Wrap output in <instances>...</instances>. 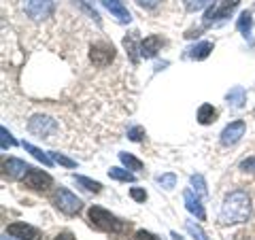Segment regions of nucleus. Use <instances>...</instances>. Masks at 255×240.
Instances as JSON below:
<instances>
[{"instance_id":"obj_30","label":"nucleus","mask_w":255,"mask_h":240,"mask_svg":"<svg viewBox=\"0 0 255 240\" xmlns=\"http://www.w3.org/2000/svg\"><path fill=\"white\" fill-rule=\"evenodd\" d=\"M51 157H53V159H55V162H58V164L66 166V168H75V166H77V162H75V159H70V157L62 155V153H51Z\"/></svg>"},{"instance_id":"obj_17","label":"nucleus","mask_w":255,"mask_h":240,"mask_svg":"<svg viewBox=\"0 0 255 240\" xmlns=\"http://www.w3.org/2000/svg\"><path fill=\"white\" fill-rule=\"evenodd\" d=\"M215 119H217V111L213 109V105H202L200 109H198V121H200L202 125L213 123Z\"/></svg>"},{"instance_id":"obj_12","label":"nucleus","mask_w":255,"mask_h":240,"mask_svg":"<svg viewBox=\"0 0 255 240\" xmlns=\"http://www.w3.org/2000/svg\"><path fill=\"white\" fill-rule=\"evenodd\" d=\"M102 4L109 9V13L119 21V23H130L132 21V13L126 9V4L122 0H100Z\"/></svg>"},{"instance_id":"obj_24","label":"nucleus","mask_w":255,"mask_h":240,"mask_svg":"<svg viewBox=\"0 0 255 240\" xmlns=\"http://www.w3.org/2000/svg\"><path fill=\"white\" fill-rule=\"evenodd\" d=\"M185 228L191 236H194L196 240H209V236H206V232L200 228V226H196L194 221H185Z\"/></svg>"},{"instance_id":"obj_27","label":"nucleus","mask_w":255,"mask_h":240,"mask_svg":"<svg viewBox=\"0 0 255 240\" xmlns=\"http://www.w3.org/2000/svg\"><path fill=\"white\" fill-rule=\"evenodd\" d=\"M128 138H130L132 142H140L142 138H145V127H140V125H134L128 130Z\"/></svg>"},{"instance_id":"obj_3","label":"nucleus","mask_w":255,"mask_h":240,"mask_svg":"<svg viewBox=\"0 0 255 240\" xmlns=\"http://www.w3.org/2000/svg\"><path fill=\"white\" fill-rule=\"evenodd\" d=\"M23 11H26L30 19L43 21L53 15L55 4H53V0H23Z\"/></svg>"},{"instance_id":"obj_34","label":"nucleus","mask_w":255,"mask_h":240,"mask_svg":"<svg viewBox=\"0 0 255 240\" xmlns=\"http://www.w3.org/2000/svg\"><path fill=\"white\" fill-rule=\"evenodd\" d=\"M159 2H162V0H136V4L142 6V9H155Z\"/></svg>"},{"instance_id":"obj_35","label":"nucleus","mask_w":255,"mask_h":240,"mask_svg":"<svg viewBox=\"0 0 255 240\" xmlns=\"http://www.w3.org/2000/svg\"><path fill=\"white\" fill-rule=\"evenodd\" d=\"M53 240H77V238H75L73 234H70V232H62V234H58Z\"/></svg>"},{"instance_id":"obj_1","label":"nucleus","mask_w":255,"mask_h":240,"mask_svg":"<svg viewBox=\"0 0 255 240\" xmlns=\"http://www.w3.org/2000/svg\"><path fill=\"white\" fill-rule=\"evenodd\" d=\"M249 215H251V198L247 196V191L236 189L223 200L219 221L223 226H234V223H245L249 219Z\"/></svg>"},{"instance_id":"obj_13","label":"nucleus","mask_w":255,"mask_h":240,"mask_svg":"<svg viewBox=\"0 0 255 240\" xmlns=\"http://www.w3.org/2000/svg\"><path fill=\"white\" fill-rule=\"evenodd\" d=\"M162 38H159L157 34H151V36H147V38H142L140 41V47H138V51H140V55L142 58H155L157 55V51H159V47H162Z\"/></svg>"},{"instance_id":"obj_33","label":"nucleus","mask_w":255,"mask_h":240,"mask_svg":"<svg viewBox=\"0 0 255 240\" xmlns=\"http://www.w3.org/2000/svg\"><path fill=\"white\" fill-rule=\"evenodd\" d=\"M134 240H159V238H157V236H153L151 232L140 230V232H136V234H134Z\"/></svg>"},{"instance_id":"obj_11","label":"nucleus","mask_w":255,"mask_h":240,"mask_svg":"<svg viewBox=\"0 0 255 240\" xmlns=\"http://www.w3.org/2000/svg\"><path fill=\"white\" fill-rule=\"evenodd\" d=\"M2 170H4V177H9L13 181H17V179L23 181V177H26L28 170H30V166L26 162H21V159L11 157V159H6V162L2 164Z\"/></svg>"},{"instance_id":"obj_18","label":"nucleus","mask_w":255,"mask_h":240,"mask_svg":"<svg viewBox=\"0 0 255 240\" xmlns=\"http://www.w3.org/2000/svg\"><path fill=\"white\" fill-rule=\"evenodd\" d=\"M236 28L243 32V36H245V38H249V41H251V28H253V17H251V13H249V11L241 13V17H238V23H236Z\"/></svg>"},{"instance_id":"obj_21","label":"nucleus","mask_w":255,"mask_h":240,"mask_svg":"<svg viewBox=\"0 0 255 240\" xmlns=\"http://www.w3.org/2000/svg\"><path fill=\"white\" fill-rule=\"evenodd\" d=\"M109 177L115 179V181H122V183H134V174L128 172V170H122V168H111Z\"/></svg>"},{"instance_id":"obj_5","label":"nucleus","mask_w":255,"mask_h":240,"mask_svg":"<svg viewBox=\"0 0 255 240\" xmlns=\"http://www.w3.org/2000/svg\"><path fill=\"white\" fill-rule=\"evenodd\" d=\"M90 60H92L94 66H100V68L109 66V64L115 60V47L107 41L94 43V47L90 49Z\"/></svg>"},{"instance_id":"obj_31","label":"nucleus","mask_w":255,"mask_h":240,"mask_svg":"<svg viewBox=\"0 0 255 240\" xmlns=\"http://www.w3.org/2000/svg\"><path fill=\"white\" fill-rule=\"evenodd\" d=\"M241 170L243 172H255V155L243 159V162H241Z\"/></svg>"},{"instance_id":"obj_4","label":"nucleus","mask_w":255,"mask_h":240,"mask_svg":"<svg viewBox=\"0 0 255 240\" xmlns=\"http://www.w3.org/2000/svg\"><path fill=\"white\" fill-rule=\"evenodd\" d=\"M55 206H58L64 215H70V217H73V215H77L79 211H81L83 202L73 194V191L60 187L58 191H55Z\"/></svg>"},{"instance_id":"obj_16","label":"nucleus","mask_w":255,"mask_h":240,"mask_svg":"<svg viewBox=\"0 0 255 240\" xmlns=\"http://www.w3.org/2000/svg\"><path fill=\"white\" fill-rule=\"evenodd\" d=\"M211 51H213V43L202 41V43H198V45L191 47L187 55L191 60H204V58H209V55H211Z\"/></svg>"},{"instance_id":"obj_36","label":"nucleus","mask_w":255,"mask_h":240,"mask_svg":"<svg viewBox=\"0 0 255 240\" xmlns=\"http://www.w3.org/2000/svg\"><path fill=\"white\" fill-rule=\"evenodd\" d=\"M172 238H174V240H181V236L177 234V232H172Z\"/></svg>"},{"instance_id":"obj_9","label":"nucleus","mask_w":255,"mask_h":240,"mask_svg":"<svg viewBox=\"0 0 255 240\" xmlns=\"http://www.w3.org/2000/svg\"><path fill=\"white\" fill-rule=\"evenodd\" d=\"M238 2H241V0H223L221 4H213V9H209V11H206V15H204V23H211L215 19L230 17V13L236 9Z\"/></svg>"},{"instance_id":"obj_29","label":"nucleus","mask_w":255,"mask_h":240,"mask_svg":"<svg viewBox=\"0 0 255 240\" xmlns=\"http://www.w3.org/2000/svg\"><path fill=\"white\" fill-rule=\"evenodd\" d=\"M189 181H191V185L196 187L198 194H200V196H206V183H204V179L200 177V174H194V177H191Z\"/></svg>"},{"instance_id":"obj_14","label":"nucleus","mask_w":255,"mask_h":240,"mask_svg":"<svg viewBox=\"0 0 255 240\" xmlns=\"http://www.w3.org/2000/svg\"><path fill=\"white\" fill-rule=\"evenodd\" d=\"M183 200H185V209L191 213V215H196L200 221H204L206 219V213H204V206L200 204V200H198L196 196H194V191L191 189H187L185 194H183Z\"/></svg>"},{"instance_id":"obj_37","label":"nucleus","mask_w":255,"mask_h":240,"mask_svg":"<svg viewBox=\"0 0 255 240\" xmlns=\"http://www.w3.org/2000/svg\"><path fill=\"white\" fill-rule=\"evenodd\" d=\"M253 117H255V109H253Z\"/></svg>"},{"instance_id":"obj_10","label":"nucleus","mask_w":255,"mask_h":240,"mask_svg":"<svg viewBox=\"0 0 255 240\" xmlns=\"http://www.w3.org/2000/svg\"><path fill=\"white\" fill-rule=\"evenodd\" d=\"M6 232H9V236L17 238V240H41L43 238L41 232H38L36 228L28 226V223H21V221L11 223V226L6 228Z\"/></svg>"},{"instance_id":"obj_22","label":"nucleus","mask_w":255,"mask_h":240,"mask_svg":"<svg viewBox=\"0 0 255 240\" xmlns=\"http://www.w3.org/2000/svg\"><path fill=\"white\" fill-rule=\"evenodd\" d=\"M75 181L81 187H85L87 191H94V194H98V191L102 189V185H100L98 181H92V179H87V177H77V174H75Z\"/></svg>"},{"instance_id":"obj_2","label":"nucleus","mask_w":255,"mask_h":240,"mask_svg":"<svg viewBox=\"0 0 255 240\" xmlns=\"http://www.w3.org/2000/svg\"><path fill=\"white\" fill-rule=\"evenodd\" d=\"M87 217H90L92 228L100 230V232H107V234H113V236H124L132 230V223H128L124 219H117L115 215H111L109 211L100 209V206H92L90 213H87Z\"/></svg>"},{"instance_id":"obj_19","label":"nucleus","mask_w":255,"mask_h":240,"mask_svg":"<svg viewBox=\"0 0 255 240\" xmlns=\"http://www.w3.org/2000/svg\"><path fill=\"white\" fill-rule=\"evenodd\" d=\"M119 162H122L128 170H142V162L140 159H136L134 155H130V153H119Z\"/></svg>"},{"instance_id":"obj_28","label":"nucleus","mask_w":255,"mask_h":240,"mask_svg":"<svg viewBox=\"0 0 255 240\" xmlns=\"http://www.w3.org/2000/svg\"><path fill=\"white\" fill-rule=\"evenodd\" d=\"M213 0H185V9L187 11H200L204 6H209Z\"/></svg>"},{"instance_id":"obj_6","label":"nucleus","mask_w":255,"mask_h":240,"mask_svg":"<svg viewBox=\"0 0 255 240\" xmlns=\"http://www.w3.org/2000/svg\"><path fill=\"white\" fill-rule=\"evenodd\" d=\"M28 130L38 138H51V134L58 130V123L47 115H34L28 121Z\"/></svg>"},{"instance_id":"obj_8","label":"nucleus","mask_w":255,"mask_h":240,"mask_svg":"<svg viewBox=\"0 0 255 240\" xmlns=\"http://www.w3.org/2000/svg\"><path fill=\"white\" fill-rule=\"evenodd\" d=\"M245 130H247V125H245L243 119H236V121L226 125V130L221 132V145H226V147L236 145V142L245 136Z\"/></svg>"},{"instance_id":"obj_23","label":"nucleus","mask_w":255,"mask_h":240,"mask_svg":"<svg viewBox=\"0 0 255 240\" xmlns=\"http://www.w3.org/2000/svg\"><path fill=\"white\" fill-rule=\"evenodd\" d=\"M124 47L128 49V53H130L132 64H136L138 62V55H136V41H134V34H128L124 38Z\"/></svg>"},{"instance_id":"obj_20","label":"nucleus","mask_w":255,"mask_h":240,"mask_svg":"<svg viewBox=\"0 0 255 240\" xmlns=\"http://www.w3.org/2000/svg\"><path fill=\"white\" fill-rule=\"evenodd\" d=\"M23 149H26V151H28V153H32V155H34V157L38 159V162H43L45 166H51V157H49V155H47V153H43V151H41V149H38V147H34V145H30V142H23Z\"/></svg>"},{"instance_id":"obj_7","label":"nucleus","mask_w":255,"mask_h":240,"mask_svg":"<svg viewBox=\"0 0 255 240\" xmlns=\"http://www.w3.org/2000/svg\"><path fill=\"white\" fill-rule=\"evenodd\" d=\"M23 183H26V187L30 189H36V191H45L51 187V177L43 170H36V168H30L28 174L23 177Z\"/></svg>"},{"instance_id":"obj_15","label":"nucleus","mask_w":255,"mask_h":240,"mask_svg":"<svg viewBox=\"0 0 255 240\" xmlns=\"http://www.w3.org/2000/svg\"><path fill=\"white\" fill-rule=\"evenodd\" d=\"M226 100H228V105H230V107H234V109H241V107L245 105V100H247V92H245V87H241V85L232 87V90L228 92Z\"/></svg>"},{"instance_id":"obj_32","label":"nucleus","mask_w":255,"mask_h":240,"mask_svg":"<svg viewBox=\"0 0 255 240\" xmlns=\"http://www.w3.org/2000/svg\"><path fill=\"white\" fill-rule=\"evenodd\" d=\"M130 196L136 200V202H145V200H147L145 189H140V187H132V189H130Z\"/></svg>"},{"instance_id":"obj_25","label":"nucleus","mask_w":255,"mask_h":240,"mask_svg":"<svg viewBox=\"0 0 255 240\" xmlns=\"http://www.w3.org/2000/svg\"><path fill=\"white\" fill-rule=\"evenodd\" d=\"M157 183H159V185H162L164 189H172L174 185H177V177H174L172 172H166V174H159Z\"/></svg>"},{"instance_id":"obj_26","label":"nucleus","mask_w":255,"mask_h":240,"mask_svg":"<svg viewBox=\"0 0 255 240\" xmlns=\"http://www.w3.org/2000/svg\"><path fill=\"white\" fill-rule=\"evenodd\" d=\"M0 136H2V149H13L15 145H17V142H15V138L11 136V132L6 130V127H0Z\"/></svg>"}]
</instances>
